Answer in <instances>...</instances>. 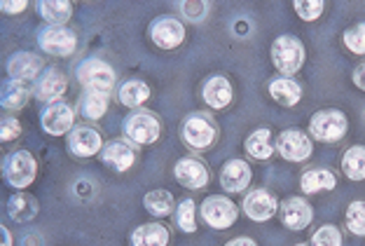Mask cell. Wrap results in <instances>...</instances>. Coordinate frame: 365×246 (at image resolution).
I'll use <instances>...</instances> for the list:
<instances>
[{"mask_svg": "<svg viewBox=\"0 0 365 246\" xmlns=\"http://www.w3.org/2000/svg\"><path fill=\"white\" fill-rule=\"evenodd\" d=\"M108 94L103 92H89L85 89V94L80 96V115L87 120H101L108 111Z\"/></svg>", "mask_w": 365, "mask_h": 246, "instance_id": "obj_30", "label": "cell"}, {"mask_svg": "<svg viewBox=\"0 0 365 246\" xmlns=\"http://www.w3.org/2000/svg\"><path fill=\"white\" fill-rule=\"evenodd\" d=\"M173 220H176V227L182 230V232H187V235L197 230V207L190 197L178 202L176 211H173Z\"/></svg>", "mask_w": 365, "mask_h": 246, "instance_id": "obj_32", "label": "cell"}, {"mask_svg": "<svg viewBox=\"0 0 365 246\" xmlns=\"http://www.w3.org/2000/svg\"><path fill=\"white\" fill-rule=\"evenodd\" d=\"M242 209L255 223H264V220H269L279 211V200L269 190H262L260 188V190H251L244 197Z\"/></svg>", "mask_w": 365, "mask_h": 246, "instance_id": "obj_16", "label": "cell"}, {"mask_svg": "<svg viewBox=\"0 0 365 246\" xmlns=\"http://www.w3.org/2000/svg\"><path fill=\"white\" fill-rule=\"evenodd\" d=\"M293 7H295V12L300 19L317 21L323 14V10H326V3H323V0H295Z\"/></svg>", "mask_w": 365, "mask_h": 246, "instance_id": "obj_36", "label": "cell"}, {"mask_svg": "<svg viewBox=\"0 0 365 246\" xmlns=\"http://www.w3.org/2000/svg\"><path fill=\"white\" fill-rule=\"evenodd\" d=\"M342 171L349 180H365V145H351L344 153Z\"/></svg>", "mask_w": 365, "mask_h": 246, "instance_id": "obj_31", "label": "cell"}, {"mask_svg": "<svg viewBox=\"0 0 365 246\" xmlns=\"http://www.w3.org/2000/svg\"><path fill=\"white\" fill-rule=\"evenodd\" d=\"M169 230L162 223H143L131 232V246H167Z\"/></svg>", "mask_w": 365, "mask_h": 246, "instance_id": "obj_23", "label": "cell"}, {"mask_svg": "<svg viewBox=\"0 0 365 246\" xmlns=\"http://www.w3.org/2000/svg\"><path fill=\"white\" fill-rule=\"evenodd\" d=\"M351 78H354V85L359 87V89H363V92H365V61L356 66L354 73H351Z\"/></svg>", "mask_w": 365, "mask_h": 246, "instance_id": "obj_40", "label": "cell"}, {"mask_svg": "<svg viewBox=\"0 0 365 246\" xmlns=\"http://www.w3.org/2000/svg\"><path fill=\"white\" fill-rule=\"evenodd\" d=\"M335 185H337V178L330 169H309V171H304L300 178V188L307 195L333 190Z\"/></svg>", "mask_w": 365, "mask_h": 246, "instance_id": "obj_27", "label": "cell"}, {"mask_svg": "<svg viewBox=\"0 0 365 246\" xmlns=\"http://www.w3.org/2000/svg\"><path fill=\"white\" fill-rule=\"evenodd\" d=\"M295 246H309V244H307V242H302V244H295Z\"/></svg>", "mask_w": 365, "mask_h": 246, "instance_id": "obj_43", "label": "cell"}, {"mask_svg": "<svg viewBox=\"0 0 365 246\" xmlns=\"http://www.w3.org/2000/svg\"><path fill=\"white\" fill-rule=\"evenodd\" d=\"M98 160H101L106 167H110L113 171H127L134 167L136 162V148L131 145L129 141H124V138H113V141H108L103 145V150L98 153Z\"/></svg>", "mask_w": 365, "mask_h": 246, "instance_id": "obj_12", "label": "cell"}, {"mask_svg": "<svg viewBox=\"0 0 365 246\" xmlns=\"http://www.w3.org/2000/svg\"><path fill=\"white\" fill-rule=\"evenodd\" d=\"M202 218L206 225H211L215 230H227L237 223L239 218V209L237 204L230 200L225 195H213V197H206L202 202Z\"/></svg>", "mask_w": 365, "mask_h": 246, "instance_id": "obj_6", "label": "cell"}, {"mask_svg": "<svg viewBox=\"0 0 365 246\" xmlns=\"http://www.w3.org/2000/svg\"><path fill=\"white\" fill-rule=\"evenodd\" d=\"M173 176L180 185H185L187 190H199L209 183V167L199 158H180L173 167Z\"/></svg>", "mask_w": 365, "mask_h": 246, "instance_id": "obj_14", "label": "cell"}, {"mask_svg": "<svg viewBox=\"0 0 365 246\" xmlns=\"http://www.w3.org/2000/svg\"><path fill=\"white\" fill-rule=\"evenodd\" d=\"M124 134H127L131 143L150 145L162 136V122L153 111L138 108L124 120Z\"/></svg>", "mask_w": 365, "mask_h": 246, "instance_id": "obj_4", "label": "cell"}, {"mask_svg": "<svg viewBox=\"0 0 365 246\" xmlns=\"http://www.w3.org/2000/svg\"><path fill=\"white\" fill-rule=\"evenodd\" d=\"M3 174H5V180L14 188V190H26L33 180H36L38 162L29 150H16L5 158Z\"/></svg>", "mask_w": 365, "mask_h": 246, "instance_id": "obj_5", "label": "cell"}, {"mask_svg": "<svg viewBox=\"0 0 365 246\" xmlns=\"http://www.w3.org/2000/svg\"><path fill=\"white\" fill-rule=\"evenodd\" d=\"M277 150L284 160L288 162H304L312 158L314 153V143L307 131L302 129H286L281 131L277 138Z\"/></svg>", "mask_w": 365, "mask_h": 246, "instance_id": "obj_8", "label": "cell"}, {"mask_svg": "<svg viewBox=\"0 0 365 246\" xmlns=\"http://www.w3.org/2000/svg\"><path fill=\"white\" fill-rule=\"evenodd\" d=\"M36 92V85L29 80H5L3 85V98H0V103H3V108H10V111H16V108H24V106L29 103V98Z\"/></svg>", "mask_w": 365, "mask_h": 246, "instance_id": "obj_21", "label": "cell"}, {"mask_svg": "<svg viewBox=\"0 0 365 246\" xmlns=\"http://www.w3.org/2000/svg\"><path fill=\"white\" fill-rule=\"evenodd\" d=\"M342 40H344V47L349 49L351 54L363 56L365 54V21L356 24V26H351V29H346Z\"/></svg>", "mask_w": 365, "mask_h": 246, "instance_id": "obj_34", "label": "cell"}, {"mask_svg": "<svg viewBox=\"0 0 365 246\" xmlns=\"http://www.w3.org/2000/svg\"><path fill=\"white\" fill-rule=\"evenodd\" d=\"M344 223H346V230H349L351 235L365 237V202L356 200V202L349 204V207H346Z\"/></svg>", "mask_w": 365, "mask_h": 246, "instance_id": "obj_33", "label": "cell"}, {"mask_svg": "<svg viewBox=\"0 0 365 246\" xmlns=\"http://www.w3.org/2000/svg\"><path fill=\"white\" fill-rule=\"evenodd\" d=\"M309 246H342V232L337 225H321L312 235Z\"/></svg>", "mask_w": 365, "mask_h": 246, "instance_id": "obj_35", "label": "cell"}, {"mask_svg": "<svg viewBox=\"0 0 365 246\" xmlns=\"http://www.w3.org/2000/svg\"><path fill=\"white\" fill-rule=\"evenodd\" d=\"M272 63L281 76H295L304 63V45L295 36H279L272 45Z\"/></svg>", "mask_w": 365, "mask_h": 246, "instance_id": "obj_3", "label": "cell"}, {"mask_svg": "<svg viewBox=\"0 0 365 246\" xmlns=\"http://www.w3.org/2000/svg\"><path fill=\"white\" fill-rule=\"evenodd\" d=\"M40 71H43V59L31 52H16L10 56V61H7V73H10L12 80L33 82V78H38Z\"/></svg>", "mask_w": 365, "mask_h": 246, "instance_id": "obj_20", "label": "cell"}, {"mask_svg": "<svg viewBox=\"0 0 365 246\" xmlns=\"http://www.w3.org/2000/svg\"><path fill=\"white\" fill-rule=\"evenodd\" d=\"M150 40L160 49H176L185 40V26L176 16H157L150 24Z\"/></svg>", "mask_w": 365, "mask_h": 246, "instance_id": "obj_11", "label": "cell"}, {"mask_svg": "<svg viewBox=\"0 0 365 246\" xmlns=\"http://www.w3.org/2000/svg\"><path fill=\"white\" fill-rule=\"evenodd\" d=\"M38 12L49 26H63V24L71 19L73 5L66 3V0H45V3L38 5Z\"/></svg>", "mask_w": 365, "mask_h": 246, "instance_id": "obj_29", "label": "cell"}, {"mask_svg": "<svg viewBox=\"0 0 365 246\" xmlns=\"http://www.w3.org/2000/svg\"><path fill=\"white\" fill-rule=\"evenodd\" d=\"M0 10H3L5 14H19V12L26 10V3H24V0H12V3L0 5Z\"/></svg>", "mask_w": 365, "mask_h": 246, "instance_id": "obj_39", "label": "cell"}, {"mask_svg": "<svg viewBox=\"0 0 365 246\" xmlns=\"http://www.w3.org/2000/svg\"><path fill=\"white\" fill-rule=\"evenodd\" d=\"M143 207L155 218H167L176 211V202H173V195L169 190L160 188V190H150L143 197Z\"/></svg>", "mask_w": 365, "mask_h": 246, "instance_id": "obj_28", "label": "cell"}, {"mask_svg": "<svg viewBox=\"0 0 365 246\" xmlns=\"http://www.w3.org/2000/svg\"><path fill=\"white\" fill-rule=\"evenodd\" d=\"M7 213L16 223H29L38 216V200L29 193H16L7 202Z\"/></svg>", "mask_w": 365, "mask_h": 246, "instance_id": "obj_24", "label": "cell"}, {"mask_svg": "<svg viewBox=\"0 0 365 246\" xmlns=\"http://www.w3.org/2000/svg\"><path fill=\"white\" fill-rule=\"evenodd\" d=\"M279 216L288 230H304L314 220V209L304 197H288L279 204Z\"/></svg>", "mask_w": 365, "mask_h": 246, "instance_id": "obj_13", "label": "cell"}, {"mask_svg": "<svg viewBox=\"0 0 365 246\" xmlns=\"http://www.w3.org/2000/svg\"><path fill=\"white\" fill-rule=\"evenodd\" d=\"M73 122H76V113H73L71 106L63 101L49 103V106H45V111L40 113V125H43V129L49 136L71 134V131L76 129Z\"/></svg>", "mask_w": 365, "mask_h": 246, "instance_id": "obj_9", "label": "cell"}, {"mask_svg": "<svg viewBox=\"0 0 365 246\" xmlns=\"http://www.w3.org/2000/svg\"><path fill=\"white\" fill-rule=\"evenodd\" d=\"M78 80L89 92L108 94L115 85V71L101 59H87L78 66Z\"/></svg>", "mask_w": 365, "mask_h": 246, "instance_id": "obj_7", "label": "cell"}, {"mask_svg": "<svg viewBox=\"0 0 365 246\" xmlns=\"http://www.w3.org/2000/svg\"><path fill=\"white\" fill-rule=\"evenodd\" d=\"M0 235H3V246H12V237L7 232V227H0Z\"/></svg>", "mask_w": 365, "mask_h": 246, "instance_id": "obj_42", "label": "cell"}, {"mask_svg": "<svg viewBox=\"0 0 365 246\" xmlns=\"http://www.w3.org/2000/svg\"><path fill=\"white\" fill-rule=\"evenodd\" d=\"M66 89H68V80H66V76L59 68H47L36 82V96L47 106L59 101L66 94Z\"/></svg>", "mask_w": 365, "mask_h": 246, "instance_id": "obj_18", "label": "cell"}, {"mask_svg": "<svg viewBox=\"0 0 365 246\" xmlns=\"http://www.w3.org/2000/svg\"><path fill=\"white\" fill-rule=\"evenodd\" d=\"M103 138L101 134H98V129L94 127H87V125H82V127H76L68 134V148H71V153L76 155V158H94V155H98L103 150Z\"/></svg>", "mask_w": 365, "mask_h": 246, "instance_id": "obj_15", "label": "cell"}, {"mask_svg": "<svg viewBox=\"0 0 365 246\" xmlns=\"http://www.w3.org/2000/svg\"><path fill=\"white\" fill-rule=\"evenodd\" d=\"M118 98H120L122 106L138 111L140 106L150 98V87H148L143 80H127V82H122V85H120Z\"/></svg>", "mask_w": 365, "mask_h": 246, "instance_id": "obj_26", "label": "cell"}, {"mask_svg": "<svg viewBox=\"0 0 365 246\" xmlns=\"http://www.w3.org/2000/svg\"><path fill=\"white\" fill-rule=\"evenodd\" d=\"M269 96L277 101L279 106H297L302 98V87L297 85L293 78H277L269 82Z\"/></svg>", "mask_w": 365, "mask_h": 246, "instance_id": "obj_22", "label": "cell"}, {"mask_svg": "<svg viewBox=\"0 0 365 246\" xmlns=\"http://www.w3.org/2000/svg\"><path fill=\"white\" fill-rule=\"evenodd\" d=\"M346 129H349V120L337 108L319 111L309 120V134L321 143H337L346 134Z\"/></svg>", "mask_w": 365, "mask_h": 246, "instance_id": "obj_2", "label": "cell"}, {"mask_svg": "<svg viewBox=\"0 0 365 246\" xmlns=\"http://www.w3.org/2000/svg\"><path fill=\"white\" fill-rule=\"evenodd\" d=\"M225 246H258V244H255V240H251V237H235V240H230Z\"/></svg>", "mask_w": 365, "mask_h": 246, "instance_id": "obj_41", "label": "cell"}, {"mask_svg": "<svg viewBox=\"0 0 365 246\" xmlns=\"http://www.w3.org/2000/svg\"><path fill=\"white\" fill-rule=\"evenodd\" d=\"M21 134V125L16 118H10V115H5L3 118V125H0V141H14L16 136Z\"/></svg>", "mask_w": 365, "mask_h": 246, "instance_id": "obj_37", "label": "cell"}, {"mask_svg": "<svg viewBox=\"0 0 365 246\" xmlns=\"http://www.w3.org/2000/svg\"><path fill=\"white\" fill-rule=\"evenodd\" d=\"M180 12L190 21H202L206 14V3H182Z\"/></svg>", "mask_w": 365, "mask_h": 246, "instance_id": "obj_38", "label": "cell"}, {"mask_svg": "<svg viewBox=\"0 0 365 246\" xmlns=\"http://www.w3.org/2000/svg\"><path fill=\"white\" fill-rule=\"evenodd\" d=\"M180 138L192 150H206L218 141V125L209 113H192L182 122Z\"/></svg>", "mask_w": 365, "mask_h": 246, "instance_id": "obj_1", "label": "cell"}, {"mask_svg": "<svg viewBox=\"0 0 365 246\" xmlns=\"http://www.w3.org/2000/svg\"><path fill=\"white\" fill-rule=\"evenodd\" d=\"M251 167L246 160H227L220 169V185L227 193H242L251 185Z\"/></svg>", "mask_w": 365, "mask_h": 246, "instance_id": "obj_17", "label": "cell"}, {"mask_svg": "<svg viewBox=\"0 0 365 246\" xmlns=\"http://www.w3.org/2000/svg\"><path fill=\"white\" fill-rule=\"evenodd\" d=\"M38 43H40V47H43V52L52 54V56H71L78 47L76 33H73L71 29H66V26L43 29L38 36Z\"/></svg>", "mask_w": 365, "mask_h": 246, "instance_id": "obj_10", "label": "cell"}, {"mask_svg": "<svg viewBox=\"0 0 365 246\" xmlns=\"http://www.w3.org/2000/svg\"><path fill=\"white\" fill-rule=\"evenodd\" d=\"M244 145H246V153L251 155L253 160H269L272 155H274V150H277V143H274L269 129H255V131H251Z\"/></svg>", "mask_w": 365, "mask_h": 246, "instance_id": "obj_25", "label": "cell"}, {"mask_svg": "<svg viewBox=\"0 0 365 246\" xmlns=\"http://www.w3.org/2000/svg\"><path fill=\"white\" fill-rule=\"evenodd\" d=\"M202 96L211 108L222 111V108H227L232 103V98H235V89H232V82L225 76H211L204 82Z\"/></svg>", "mask_w": 365, "mask_h": 246, "instance_id": "obj_19", "label": "cell"}]
</instances>
